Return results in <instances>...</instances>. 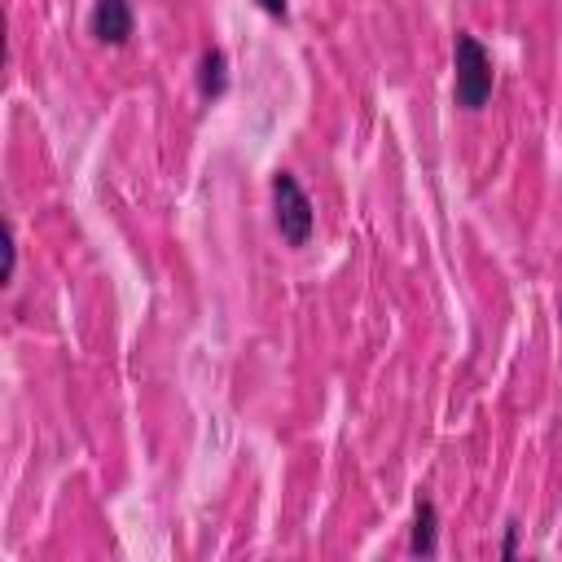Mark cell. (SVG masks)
Returning a JSON list of instances; mask_svg holds the SVG:
<instances>
[{"label":"cell","instance_id":"3","mask_svg":"<svg viewBox=\"0 0 562 562\" xmlns=\"http://www.w3.org/2000/svg\"><path fill=\"white\" fill-rule=\"evenodd\" d=\"M88 31L97 35V44H110V48H123L136 31V13H132V0H92V13H88Z\"/></svg>","mask_w":562,"mask_h":562},{"label":"cell","instance_id":"6","mask_svg":"<svg viewBox=\"0 0 562 562\" xmlns=\"http://www.w3.org/2000/svg\"><path fill=\"white\" fill-rule=\"evenodd\" d=\"M18 277V237H13V224H4V285H13Z\"/></svg>","mask_w":562,"mask_h":562},{"label":"cell","instance_id":"9","mask_svg":"<svg viewBox=\"0 0 562 562\" xmlns=\"http://www.w3.org/2000/svg\"><path fill=\"white\" fill-rule=\"evenodd\" d=\"M558 312H562V307H558Z\"/></svg>","mask_w":562,"mask_h":562},{"label":"cell","instance_id":"7","mask_svg":"<svg viewBox=\"0 0 562 562\" xmlns=\"http://www.w3.org/2000/svg\"><path fill=\"white\" fill-rule=\"evenodd\" d=\"M518 553V522H505V540H501V558Z\"/></svg>","mask_w":562,"mask_h":562},{"label":"cell","instance_id":"8","mask_svg":"<svg viewBox=\"0 0 562 562\" xmlns=\"http://www.w3.org/2000/svg\"><path fill=\"white\" fill-rule=\"evenodd\" d=\"M255 4H259L268 18H281V22H285V0H255Z\"/></svg>","mask_w":562,"mask_h":562},{"label":"cell","instance_id":"4","mask_svg":"<svg viewBox=\"0 0 562 562\" xmlns=\"http://www.w3.org/2000/svg\"><path fill=\"white\" fill-rule=\"evenodd\" d=\"M408 553H413V558H435V553H439V509H435L430 496H417V505H413Z\"/></svg>","mask_w":562,"mask_h":562},{"label":"cell","instance_id":"1","mask_svg":"<svg viewBox=\"0 0 562 562\" xmlns=\"http://www.w3.org/2000/svg\"><path fill=\"white\" fill-rule=\"evenodd\" d=\"M492 83H496L492 53L483 48L479 35L457 31V40H452V101L461 110H483L492 97Z\"/></svg>","mask_w":562,"mask_h":562},{"label":"cell","instance_id":"2","mask_svg":"<svg viewBox=\"0 0 562 562\" xmlns=\"http://www.w3.org/2000/svg\"><path fill=\"white\" fill-rule=\"evenodd\" d=\"M272 220L285 246H307L312 228H316V206L307 198V189L294 180V171H277L272 176Z\"/></svg>","mask_w":562,"mask_h":562},{"label":"cell","instance_id":"5","mask_svg":"<svg viewBox=\"0 0 562 562\" xmlns=\"http://www.w3.org/2000/svg\"><path fill=\"white\" fill-rule=\"evenodd\" d=\"M228 92V57L220 44H206L198 57V97L202 101H220Z\"/></svg>","mask_w":562,"mask_h":562}]
</instances>
